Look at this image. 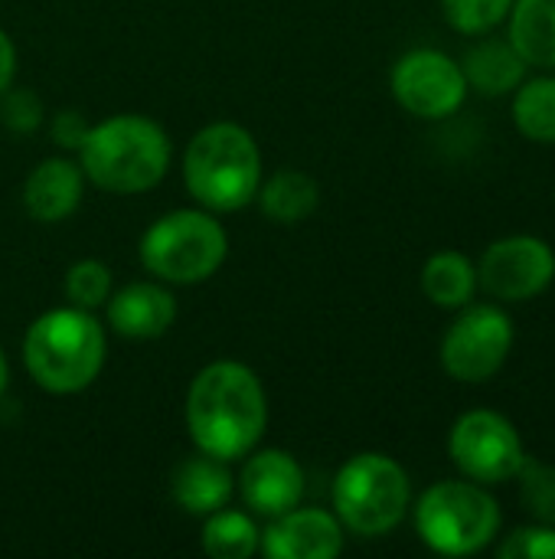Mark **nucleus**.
<instances>
[{
    "label": "nucleus",
    "mask_w": 555,
    "mask_h": 559,
    "mask_svg": "<svg viewBox=\"0 0 555 559\" xmlns=\"http://www.w3.org/2000/svg\"><path fill=\"white\" fill-rule=\"evenodd\" d=\"M422 292L435 308L458 311L478 295V265L455 249L435 252L422 265Z\"/></svg>",
    "instance_id": "obj_19"
},
{
    "label": "nucleus",
    "mask_w": 555,
    "mask_h": 559,
    "mask_svg": "<svg viewBox=\"0 0 555 559\" xmlns=\"http://www.w3.org/2000/svg\"><path fill=\"white\" fill-rule=\"evenodd\" d=\"M527 62L523 56L514 49L510 39H481L464 52L461 72L468 79V88H474L478 95H510L523 79H527Z\"/></svg>",
    "instance_id": "obj_17"
},
{
    "label": "nucleus",
    "mask_w": 555,
    "mask_h": 559,
    "mask_svg": "<svg viewBox=\"0 0 555 559\" xmlns=\"http://www.w3.org/2000/svg\"><path fill=\"white\" fill-rule=\"evenodd\" d=\"M514 481H517L520 508L527 511V518L536 524H553L555 527V465L536 462L527 455V462Z\"/></svg>",
    "instance_id": "obj_23"
},
{
    "label": "nucleus",
    "mask_w": 555,
    "mask_h": 559,
    "mask_svg": "<svg viewBox=\"0 0 555 559\" xmlns=\"http://www.w3.org/2000/svg\"><path fill=\"white\" fill-rule=\"evenodd\" d=\"M507 39L527 66L555 69V0H514Z\"/></svg>",
    "instance_id": "obj_18"
},
{
    "label": "nucleus",
    "mask_w": 555,
    "mask_h": 559,
    "mask_svg": "<svg viewBox=\"0 0 555 559\" xmlns=\"http://www.w3.org/2000/svg\"><path fill=\"white\" fill-rule=\"evenodd\" d=\"M412 504L406 468L383 452H360L334 478L337 521L360 537H386L402 524Z\"/></svg>",
    "instance_id": "obj_6"
},
{
    "label": "nucleus",
    "mask_w": 555,
    "mask_h": 559,
    "mask_svg": "<svg viewBox=\"0 0 555 559\" xmlns=\"http://www.w3.org/2000/svg\"><path fill=\"white\" fill-rule=\"evenodd\" d=\"M555 278L553 246L530 233L494 239L478 262V288L497 305H527Z\"/></svg>",
    "instance_id": "obj_10"
},
{
    "label": "nucleus",
    "mask_w": 555,
    "mask_h": 559,
    "mask_svg": "<svg viewBox=\"0 0 555 559\" xmlns=\"http://www.w3.org/2000/svg\"><path fill=\"white\" fill-rule=\"evenodd\" d=\"M500 559H555V527L553 524H527L517 527L510 534H504L500 547H497Z\"/></svg>",
    "instance_id": "obj_26"
},
{
    "label": "nucleus",
    "mask_w": 555,
    "mask_h": 559,
    "mask_svg": "<svg viewBox=\"0 0 555 559\" xmlns=\"http://www.w3.org/2000/svg\"><path fill=\"white\" fill-rule=\"evenodd\" d=\"M514 321L500 305H464L442 337V367L451 380L481 386L494 380L514 350Z\"/></svg>",
    "instance_id": "obj_9"
},
{
    "label": "nucleus",
    "mask_w": 555,
    "mask_h": 559,
    "mask_svg": "<svg viewBox=\"0 0 555 559\" xmlns=\"http://www.w3.org/2000/svg\"><path fill=\"white\" fill-rule=\"evenodd\" d=\"M0 118L13 131H33L43 121V102L29 88H7L0 95Z\"/></svg>",
    "instance_id": "obj_27"
},
{
    "label": "nucleus",
    "mask_w": 555,
    "mask_h": 559,
    "mask_svg": "<svg viewBox=\"0 0 555 559\" xmlns=\"http://www.w3.org/2000/svg\"><path fill=\"white\" fill-rule=\"evenodd\" d=\"M23 364L46 393H79L105 367V331L85 308H52L29 324Z\"/></svg>",
    "instance_id": "obj_3"
},
{
    "label": "nucleus",
    "mask_w": 555,
    "mask_h": 559,
    "mask_svg": "<svg viewBox=\"0 0 555 559\" xmlns=\"http://www.w3.org/2000/svg\"><path fill=\"white\" fill-rule=\"evenodd\" d=\"M7 383H10V370H7V357H3V350H0V400H3V393H7Z\"/></svg>",
    "instance_id": "obj_30"
},
{
    "label": "nucleus",
    "mask_w": 555,
    "mask_h": 559,
    "mask_svg": "<svg viewBox=\"0 0 555 559\" xmlns=\"http://www.w3.org/2000/svg\"><path fill=\"white\" fill-rule=\"evenodd\" d=\"M514 0H442V13L451 29L464 36H481L500 26L510 13Z\"/></svg>",
    "instance_id": "obj_24"
},
{
    "label": "nucleus",
    "mask_w": 555,
    "mask_h": 559,
    "mask_svg": "<svg viewBox=\"0 0 555 559\" xmlns=\"http://www.w3.org/2000/svg\"><path fill=\"white\" fill-rule=\"evenodd\" d=\"M514 124L533 144H555V75L523 79L514 88Z\"/></svg>",
    "instance_id": "obj_21"
},
{
    "label": "nucleus",
    "mask_w": 555,
    "mask_h": 559,
    "mask_svg": "<svg viewBox=\"0 0 555 559\" xmlns=\"http://www.w3.org/2000/svg\"><path fill=\"white\" fill-rule=\"evenodd\" d=\"M239 491H242V501L255 514L278 518V514L301 504V498H304V468L298 465L294 455H288L281 449L255 452L242 465Z\"/></svg>",
    "instance_id": "obj_13"
},
{
    "label": "nucleus",
    "mask_w": 555,
    "mask_h": 559,
    "mask_svg": "<svg viewBox=\"0 0 555 559\" xmlns=\"http://www.w3.org/2000/svg\"><path fill=\"white\" fill-rule=\"evenodd\" d=\"M268 426L265 386L239 360L203 367L186 393V429L200 452L236 462L249 455Z\"/></svg>",
    "instance_id": "obj_1"
},
{
    "label": "nucleus",
    "mask_w": 555,
    "mask_h": 559,
    "mask_svg": "<svg viewBox=\"0 0 555 559\" xmlns=\"http://www.w3.org/2000/svg\"><path fill=\"white\" fill-rule=\"evenodd\" d=\"M448 455L468 481L497 488L517 478L527 462V445L504 413L468 409L448 432Z\"/></svg>",
    "instance_id": "obj_8"
},
{
    "label": "nucleus",
    "mask_w": 555,
    "mask_h": 559,
    "mask_svg": "<svg viewBox=\"0 0 555 559\" xmlns=\"http://www.w3.org/2000/svg\"><path fill=\"white\" fill-rule=\"evenodd\" d=\"M229 239L219 219L203 210H173L141 239V262L150 275L173 285H196L219 272Z\"/></svg>",
    "instance_id": "obj_7"
},
{
    "label": "nucleus",
    "mask_w": 555,
    "mask_h": 559,
    "mask_svg": "<svg viewBox=\"0 0 555 559\" xmlns=\"http://www.w3.org/2000/svg\"><path fill=\"white\" fill-rule=\"evenodd\" d=\"M236 481L229 472V462L213 459L206 452L186 459L173 472V501L196 518H206L232 501Z\"/></svg>",
    "instance_id": "obj_16"
},
{
    "label": "nucleus",
    "mask_w": 555,
    "mask_h": 559,
    "mask_svg": "<svg viewBox=\"0 0 555 559\" xmlns=\"http://www.w3.org/2000/svg\"><path fill=\"white\" fill-rule=\"evenodd\" d=\"M85 134H88V124H85V118L79 115V111H59L56 118H52V141L56 144H62V147H82V141H85Z\"/></svg>",
    "instance_id": "obj_28"
},
{
    "label": "nucleus",
    "mask_w": 555,
    "mask_h": 559,
    "mask_svg": "<svg viewBox=\"0 0 555 559\" xmlns=\"http://www.w3.org/2000/svg\"><path fill=\"white\" fill-rule=\"evenodd\" d=\"M82 200V170L65 157H46L39 160L23 187V203L33 219L39 223H59L75 213Z\"/></svg>",
    "instance_id": "obj_15"
},
{
    "label": "nucleus",
    "mask_w": 555,
    "mask_h": 559,
    "mask_svg": "<svg viewBox=\"0 0 555 559\" xmlns=\"http://www.w3.org/2000/svg\"><path fill=\"white\" fill-rule=\"evenodd\" d=\"M79 154L82 174L95 187L108 193H144L170 167V138L144 115H114L88 128Z\"/></svg>",
    "instance_id": "obj_2"
},
{
    "label": "nucleus",
    "mask_w": 555,
    "mask_h": 559,
    "mask_svg": "<svg viewBox=\"0 0 555 559\" xmlns=\"http://www.w3.org/2000/svg\"><path fill=\"white\" fill-rule=\"evenodd\" d=\"M108 324L114 334L131 337V341H150L170 331L177 321V301L167 288L150 285V282H134L124 285L118 295L108 301Z\"/></svg>",
    "instance_id": "obj_14"
},
{
    "label": "nucleus",
    "mask_w": 555,
    "mask_h": 559,
    "mask_svg": "<svg viewBox=\"0 0 555 559\" xmlns=\"http://www.w3.org/2000/svg\"><path fill=\"white\" fill-rule=\"evenodd\" d=\"M262 200V210L268 219L275 223H301L307 219L317 203H321V187L311 174L304 170H278L265 180V187H258L255 193Z\"/></svg>",
    "instance_id": "obj_20"
},
{
    "label": "nucleus",
    "mask_w": 555,
    "mask_h": 559,
    "mask_svg": "<svg viewBox=\"0 0 555 559\" xmlns=\"http://www.w3.org/2000/svg\"><path fill=\"white\" fill-rule=\"evenodd\" d=\"M258 550L272 559H334L343 550V524L317 508H291L272 518Z\"/></svg>",
    "instance_id": "obj_12"
},
{
    "label": "nucleus",
    "mask_w": 555,
    "mask_h": 559,
    "mask_svg": "<svg viewBox=\"0 0 555 559\" xmlns=\"http://www.w3.org/2000/svg\"><path fill=\"white\" fill-rule=\"evenodd\" d=\"M396 102L425 121H442L455 115L468 98V79L461 62L442 49H409L399 56L389 75Z\"/></svg>",
    "instance_id": "obj_11"
},
{
    "label": "nucleus",
    "mask_w": 555,
    "mask_h": 559,
    "mask_svg": "<svg viewBox=\"0 0 555 559\" xmlns=\"http://www.w3.org/2000/svg\"><path fill=\"white\" fill-rule=\"evenodd\" d=\"M203 554L213 559H249L258 544H262V534L258 527L252 524L249 514L242 511H213L206 514V524H203Z\"/></svg>",
    "instance_id": "obj_22"
},
{
    "label": "nucleus",
    "mask_w": 555,
    "mask_h": 559,
    "mask_svg": "<svg viewBox=\"0 0 555 559\" xmlns=\"http://www.w3.org/2000/svg\"><path fill=\"white\" fill-rule=\"evenodd\" d=\"M13 72H16V49H13L10 36L0 29V95L10 88V82H13Z\"/></svg>",
    "instance_id": "obj_29"
},
{
    "label": "nucleus",
    "mask_w": 555,
    "mask_h": 559,
    "mask_svg": "<svg viewBox=\"0 0 555 559\" xmlns=\"http://www.w3.org/2000/svg\"><path fill=\"white\" fill-rule=\"evenodd\" d=\"M183 180L196 203L232 213L255 200L262 187V154L255 138L236 121H216L193 134L183 154Z\"/></svg>",
    "instance_id": "obj_4"
},
{
    "label": "nucleus",
    "mask_w": 555,
    "mask_h": 559,
    "mask_svg": "<svg viewBox=\"0 0 555 559\" xmlns=\"http://www.w3.org/2000/svg\"><path fill=\"white\" fill-rule=\"evenodd\" d=\"M504 527L497 498L478 481H438L415 504V534L432 554L474 557L487 550Z\"/></svg>",
    "instance_id": "obj_5"
},
{
    "label": "nucleus",
    "mask_w": 555,
    "mask_h": 559,
    "mask_svg": "<svg viewBox=\"0 0 555 559\" xmlns=\"http://www.w3.org/2000/svg\"><path fill=\"white\" fill-rule=\"evenodd\" d=\"M65 295L75 308L95 311L111 298V269L98 259H82L65 272Z\"/></svg>",
    "instance_id": "obj_25"
}]
</instances>
